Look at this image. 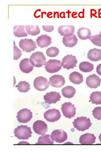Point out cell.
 <instances>
[{
    "label": "cell",
    "instance_id": "cell-1",
    "mask_svg": "<svg viewBox=\"0 0 101 152\" xmlns=\"http://www.w3.org/2000/svg\"><path fill=\"white\" fill-rule=\"evenodd\" d=\"M15 135L19 140H28L33 133L31 128L27 126L21 125L17 126L14 132Z\"/></svg>",
    "mask_w": 101,
    "mask_h": 152
},
{
    "label": "cell",
    "instance_id": "cell-2",
    "mask_svg": "<svg viewBox=\"0 0 101 152\" xmlns=\"http://www.w3.org/2000/svg\"><path fill=\"white\" fill-rule=\"evenodd\" d=\"M73 124L77 130L82 132L88 129L92 125L89 118L84 117L77 118Z\"/></svg>",
    "mask_w": 101,
    "mask_h": 152
},
{
    "label": "cell",
    "instance_id": "cell-3",
    "mask_svg": "<svg viewBox=\"0 0 101 152\" xmlns=\"http://www.w3.org/2000/svg\"><path fill=\"white\" fill-rule=\"evenodd\" d=\"M33 65L36 67H40L45 65L46 58L44 53L40 52H36L32 54L30 59Z\"/></svg>",
    "mask_w": 101,
    "mask_h": 152
},
{
    "label": "cell",
    "instance_id": "cell-4",
    "mask_svg": "<svg viewBox=\"0 0 101 152\" xmlns=\"http://www.w3.org/2000/svg\"><path fill=\"white\" fill-rule=\"evenodd\" d=\"M46 70L49 73L58 72L61 70L62 62L57 59H49L45 64Z\"/></svg>",
    "mask_w": 101,
    "mask_h": 152
},
{
    "label": "cell",
    "instance_id": "cell-5",
    "mask_svg": "<svg viewBox=\"0 0 101 152\" xmlns=\"http://www.w3.org/2000/svg\"><path fill=\"white\" fill-rule=\"evenodd\" d=\"M19 44L23 51L26 53H30L37 48L36 42L31 39H22L20 41Z\"/></svg>",
    "mask_w": 101,
    "mask_h": 152
},
{
    "label": "cell",
    "instance_id": "cell-6",
    "mask_svg": "<svg viewBox=\"0 0 101 152\" xmlns=\"http://www.w3.org/2000/svg\"><path fill=\"white\" fill-rule=\"evenodd\" d=\"M61 109L63 116L66 118L70 119L76 114V108L74 104H72L70 102L63 104Z\"/></svg>",
    "mask_w": 101,
    "mask_h": 152
},
{
    "label": "cell",
    "instance_id": "cell-7",
    "mask_svg": "<svg viewBox=\"0 0 101 152\" xmlns=\"http://www.w3.org/2000/svg\"><path fill=\"white\" fill-rule=\"evenodd\" d=\"M16 117L20 123H27L33 118V113L27 108L23 109L17 113Z\"/></svg>",
    "mask_w": 101,
    "mask_h": 152
},
{
    "label": "cell",
    "instance_id": "cell-8",
    "mask_svg": "<svg viewBox=\"0 0 101 152\" xmlns=\"http://www.w3.org/2000/svg\"><path fill=\"white\" fill-rule=\"evenodd\" d=\"M77 63V61L76 57L71 54L68 55L62 58V64L64 68L69 70L76 67Z\"/></svg>",
    "mask_w": 101,
    "mask_h": 152
},
{
    "label": "cell",
    "instance_id": "cell-9",
    "mask_svg": "<svg viewBox=\"0 0 101 152\" xmlns=\"http://www.w3.org/2000/svg\"><path fill=\"white\" fill-rule=\"evenodd\" d=\"M49 85V83L47 79L42 76L37 77L34 80L33 83L35 88L40 91L47 90Z\"/></svg>",
    "mask_w": 101,
    "mask_h": 152
},
{
    "label": "cell",
    "instance_id": "cell-10",
    "mask_svg": "<svg viewBox=\"0 0 101 152\" xmlns=\"http://www.w3.org/2000/svg\"><path fill=\"white\" fill-rule=\"evenodd\" d=\"M44 118L49 122H54L59 120L61 117L59 110L55 109H49L44 113Z\"/></svg>",
    "mask_w": 101,
    "mask_h": 152
},
{
    "label": "cell",
    "instance_id": "cell-11",
    "mask_svg": "<svg viewBox=\"0 0 101 152\" xmlns=\"http://www.w3.org/2000/svg\"><path fill=\"white\" fill-rule=\"evenodd\" d=\"M51 137L54 141L61 143L67 140L68 136L67 133L64 130H56L53 131L51 134Z\"/></svg>",
    "mask_w": 101,
    "mask_h": 152
},
{
    "label": "cell",
    "instance_id": "cell-12",
    "mask_svg": "<svg viewBox=\"0 0 101 152\" xmlns=\"http://www.w3.org/2000/svg\"><path fill=\"white\" fill-rule=\"evenodd\" d=\"M47 124L42 121H37L33 124V129L35 132L39 135H44L48 131Z\"/></svg>",
    "mask_w": 101,
    "mask_h": 152
},
{
    "label": "cell",
    "instance_id": "cell-13",
    "mask_svg": "<svg viewBox=\"0 0 101 152\" xmlns=\"http://www.w3.org/2000/svg\"><path fill=\"white\" fill-rule=\"evenodd\" d=\"M78 39L76 36L73 33L66 34L62 39L63 44L67 47L72 48L77 44Z\"/></svg>",
    "mask_w": 101,
    "mask_h": 152
},
{
    "label": "cell",
    "instance_id": "cell-14",
    "mask_svg": "<svg viewBox=\"0 0 101 152\" xmlns=\"http://www.w3.org/2000/svg\"><path fill=\"white\" fill-rule=\"evenodd\" d=\"M45 102L49 104H55L60 100L61 96L59 93L56 91H52L47 93L44 96Z\"/></svg>",
    "mask_w": 101,
    "mask_h": 152
},
{
    "label": "cell",
    "instance_id": "cell-15",
    "mask_svg": "<svg viewBox=\"0 0 101 152\" xmlns=\"http://www.w3.org/2000/svg\"><path fill=\"white\" fill-rule=\"evenodd\" d=\"M101 80L99 77L94 74L87 77L86 84L91 88L95 89L99 87L101 84Z\"/></svg>",
    "mask_w": 101,
    "mask_h": 152
},
{
    "label": "cell",
    "instance_id": "cell-16",
    "mask_svg": "<svg viewBox=\"0 0 101 152\" xmlns=\"http://www.w3.org/2000/svg\"><path fill=\"white\" fill-rule=\"evenodd\" d=\"M49 83L50 85L53 87L60 88L65 84V80L62 76L56 75L49 78Z\"/></svg>",
    "mask_w": 101,
    "mask_h": 152
},
{
    "label": "cell",
    "instance_id": "cell-17",
    "mask_svg": "<svg viewBox=\"0 0 101 152\" xmlns=\"http://www.w3.org/2000/svg\"><path fill=\"white\" fill-rule=\"evenodd\" d=\"M20 70L23 72L28 73L33 71L34 66L32 64L28 58L22 60L20 64Z\"/></svg>",
    "mask_w": 101,
    "mask_h": 152
},
{
    "label": "cell",
    "instance_id": "cell-18",
    "mask_svg": "<svg viewBox=\"0 0 101 152\" xmlns=\"http://www.w3.org/2000/svg\"><path fill=\"white\" fill-rule=\"evenodd\" d=\"M52 39L50 37L45 34L39 37L36 40L39 47L43 48L48 47L52 43Z\"/></svg>",
    "mask_w": 101,
    "mask_h": 152
},
{
    "label": "cell",
    "instance_id": "cell-19",
    "mask_svg": "<svg viewBox=\"0 0 101 152\" xmlns=\"http://www.w3.org/2000/svg\"><path fill=\"white\" fill-rule=\"evenodd\" d=\"M96 137L93 134L86 133L82 135L80 138V143L83 145H91L95 143Z\"/></svg>",
    "mask_w": 101,
    "mask_h": 152
},
{
    "label": "cell",
    "instance_id": "cell-20",
    "mask_svg": "<svg viewBox=\"0 0 101 152\" xmlns=\"http://www.w3.org/2000/svg\"><path fill=\"white\" fill-rule=\"evenodd\" d=\"M87 56V58L91 61H98L101 59V50L95 48L91 49Z\"/></svg>",
    "mask_w": 101,
    "mask_h": 152
},
{
    "label": "cell",
    "instance_id": "cell-21",
    "mask_svg": "<svg viewBox=\"0 0 101 152\" xmlns=\"http://www.w3.org/2000/svg\"><path fill=\"white\" fill-rule=\"evenodd\" d=\"M69 80L73 83L79 85L84 81L83 77L79 72H74L70 75Z\"/></svg>",
    "mask_w": 101,
    "mask_h": 152
},
{
    "label": "cell",
    "instance_id": "cell-22",
    "mask_svg": "<svg viewBox=\"0 0 101 152\" xmlns=\"http://www.w3.org/2000/svg\"><path fill=\"white\" fill-rule=\"evenodd\" d=\"M78 37L81 39L86 40L89 39L91 36L90 30L86 28L82 27L78 30L77 33Z\"/></svg>",
    "mask_w": 101,
    "mask_h": 152
},
{
    "label": "cell",
    "instance_id": "cell-23",
    "mask_svg": "<svg viewBox=\"0 0 101 152\" xmlns=\"http://www.w3.org/2000/svg\"><path fill=\"white\" fill-rule=\"evenodd\" d=\"M62 94L64 97L68 99L72 98L76 93L74 87L68 86L64 87L62 90Z\"/></svg>",
    "mask_w": 101,
    "mask_h": 152
},
{
    "label": "cell",
    "instance_id": "cell-24",
    "mask_svg": "<svg viewBox=\"0 0 101 152\" xmlns=\"http://www.w3.org/2000/svg\"><path fill=\"white\" fill-rule=\"evenodd\" d=\"M59 34L63 36L66 34L73 33L75 31V27L73 26H61L58 29Z\"/></svg>",
    "mask_w": 101,
    "mask_h": 152
},
{
    "label": "cell",
    "instance_id": "cell-25",
    "mask_svg": "<svg viewBox=\"0 0 101 152\" xmlns=\"http://www.w3.org/2000/svg\"><path fill=\"white\" fill-rule=\"evenodd\" d=\"M14 34L17 37H27L28 34L25 30V26H15L14 27Z\"/></svg>",
    "mask_w": 101,
    "mask_h": 152
},
{
    "label": "cell",
    "instance_id": "cell-26",
    "mask_svg": "<svg viewBox=\"0 0 101 152\" xmlns=\"http://www.w3.org/2000/svg\"><path fill=\"white\" fill-rule=\"evenodd\" d=\"M80 70L84 72H89L93 71L94 66L89 62L85 61L81 62L79 65Z\"/></svg>",
    "mask_w": 101,
    "mask_h": 152
},
{
    "label": "cell",
    "instance_id": "cell-27",
    "mask_svg": "<svg viewBox=\"0 0 101 152\" xmlns=\"http://www.w3.org/2000/svg\"><path fill=\"white\" fill-rule=\"evenodd\" d=\"M54 143L51 136L49 135H44L39 138L38 142L36 144L52 145Z\"/></svg>",
    "mask_w": 101,
    "mask_h": 152
},
{
    "label": "cell",
    "instance_id": "cell-28",
    "mask_svg": "<svg viewBox=\"0 0 101 152\" xmlns=\"http://www.w3.org/2000/svg\"><path fill=\"white\" fill-rule=\"evenodd\" d=\"M91 101L93 104H101V92L95 91L91 94L90 97Z\"/></svg>",
    "mask_w": 101,
    "mask_h": 152
},
{
    "label": "cell",
    "instance_id": "cell-29",
    "mask_svg": "<svg viewBox=\"0 0 101 152\" xmlns=\"http://www.w3.org/2000/svg\"><path fill=\"white\" fill-rule=\"evenodd\" d=\"M25 29L28 34L36 36L39 34L40 30L39 26H26Z\"/></svg>",
    "mask_w": 101,
    "mask_h": 152
},
{
    "label": "cell",
    "instance_id": "cell-30",
    "mask_svg": "<svg viewBox=\"0 0 101 152\" xmlns=\"http://www.w3.org/2000/svg\"><path fill=\"white\" fill-rule=\"evenodd\" d=\"M17 89L21 93H27L30 89V85L26 81H21L16 86Z\"/></svg>",
    "mask_w": 101,
    "mask_h": 152
},
{
    "label": "cell",
    "instance_id": "cell-31",
    "mask_svg": "<svg viewBox=\"0 0 101 152\" xmlns=\"http://www.w3.org/2000/svg\"><path fill=\"white\" fill-rule=\"evenodd\" d=\"M59 53V49L55 47H52L48 48L46 52L47 56L50 57H56L57 56Z\"/></svg>",
    "mask_w": 101,
    "mask_h": 152
},
{
    "label": "cell",
    "instance_id": "cell-32",
    "mask_svg": "<svg viewBox=\"0 0 101 152\" xmlns=\"http://www.w3.org/2000/svg\"><path fill=\"white\" fill-rule=\"evenodd\" d=\"M89 39L94 45L101 47V34L91 36Z\"/></svg>",
    "mask_w": 101,
    "mask_h": 152
},
{
    "label": "cell",
    "instance_id": "cell-33",
    "mask_svg": "<svg viewBox=\"0 0 101 152\" xmlns=\"http://www.w3.org/2000/svg\"><path fill=\"white\" fill-rule=\"evenodd\" d=\"M22 54L21 50L16 46L15 41H14V59L17 60L21 57Z\"/></svg>",
    "mask_w": 101,
    "mask_h": 152
},
{
    "label": "cell",
    "instance_id": "cell-34",
    "mask_svg": "<svg viewBox=\"0 0 101 152\" xmlns=\"http://www.w3.org/2000/svg\"><path fill=\"white\" fill-rule=\"evenodd\" d=\"M92 112L93 115L95 118L98 120L101 121V107L95 108Z\"/></svg>",
    "mask_w": 101,
    "mask_h": 152
},
{
    "label": "cell",
    "instance_id": "cell-35",
    "mask_svg": "<svg viewBox=\"0 0 101 152\" xmlns=\"http://www.w3.org/2000/svg\"><path fill=\"white\" fill-rule=\"evenodd\" d=\"M42 26L44 30L48 32H51L54 29L53 26Z\"/></svg>",
    "mask_w": 101,
    "mask_h": 152
},
{
    "label": "cell",
    "instance_id": "cell-36",
    "mask_svg": "<svg viewBox=\"0 0 101 152\" xmlns=\"http://www.w3.org/2000/svg\"><path fill=\"white\" fill-rule=\"evenodd\" d=\"M96 72L99 75L101 76V64H99L96 67Z\"/></svg>",
    "mask_w": 101,
    "mask_h": 152
},
{
    "label": "cell",
    "instance_id": "cell-37",
    "mask_svg": "<svg viewBox=\"0 0 101 152\" xmlns=\"http://www.w3.org/2000/svg\"><path fill=\"white\" fill-rule=\"evenodd\" d=\"M99 139L100 141L101 142V133H100V134L99 136Z\"/></svg>",
    "mask_w": 101,
    "mask_h": 152
},
{
    "label": "cell",
    "instance_id": "cell-38",
    "mask_svg": "<svg viewBox=\"0 0 101 152\" xmlns=\"http://www.w3.org/2000/svg\"><path fill=\"white\" fill-rule=\"evenodd\" d=\"M100 34H101V31L100 32Z\"/></svg>",
    "mask_w": 101,
    "mask_h": 152
}]
</instances>
